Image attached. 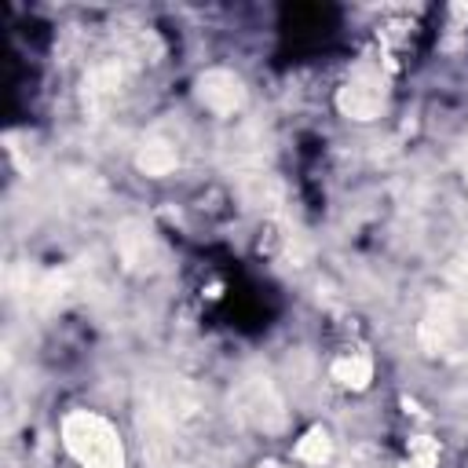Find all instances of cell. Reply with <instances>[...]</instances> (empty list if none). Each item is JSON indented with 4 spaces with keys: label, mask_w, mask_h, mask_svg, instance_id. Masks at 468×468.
<instances>
[{
    "label": "cell",
    "mask_w": 468,
    "mask_h": 468,
    "mask_svg": "<svg viewBox=\"0 0 468 468\" xmlns=\"http://www.w3.org/2000/svg\"><path fill=\"white\" fill-rule=\"evenodd\" d=\"M66 453L80 468H124L121 431L95 410H69L58 424Z\"/></svg>",
    "instance_id": "obj_1"
},
{
    "label": "cell",
    "mask_w": 468,
    "mask_h": 468,
    "mask_svg": "<svg viewBox=\"0 0 468 468\" xmlns=\"http://www.w3.org/2000/svg\"><path fill=\"white\" fill-rule=\"evenodd\" d=\"M336 106L344 117H355V121H373L384 106V80L380 73H369V69H358L336 95Z\"/></svg>",
    "instance_id": "obj_2"
},
{
    "label": "cell",
    "mask_w": 468,
    "mask_h": 468,
    "mask_svg": "<svg viewBox=\"0 0 468 468\" xmlns=\"http://www.w3.org/2000/svg\"><path fill=\"white\" fill-rule=\"evenodd\" d=\"M197 95H201V106L205 110H212V113H234L238 102H241V80L234 73H227V69H208L201 77Z\"/></svg>",
    "instance_id": "obj_3"
},
{
    "label": "cell",
    "mask_w": 468,
    "mask_h": 468,
    "mask_svg": "<svg viewBox=\"0 0 468 468\" xmlns=\"http://www.w3.org/2000/svg\"><path fill=\"white\" fill-rule=\"evenodd\" d=\"M329 377H333L340 388H347V391H366L369 380H373V358H369V355H358V351H347V355L333 358Z\"/></svg>",
    "instance_id": "obj_4"
},
{
    "label": "cell",
    "mask_w": 468,
    "mask_h": 468,
    "mask_svg": "<svg viewBox=\"0 0 468 468\" xmlns=\"http://www.w3.org/2000/svg\"><path fill=\"white\" fill-rule=\"evenodd\" d=\"M292 453H296V461H303V464H325L329 453H333V439H329V431L318 424V428H311V431L292 446Z\"/></svg>",
    "instance_id": "obj_5"
},
{
    "label": "cell",
    "mask_w": 468,
    "mask_h": 468,
    "mask_svg": "<svg viewBox=\"0 0 468 468\" xmlns=\"http://www.w3.org/2000/svg\"><path fill=\"white\" fill-rule=\"evenodd\" d=\"M139 168H143L146 176H165V172L176 168V150H172L168 143H150V146H143V154H139Z\"/></svg>",
    "instance_id": "obj_6"
},
{
    "label": "cell",
    "mask_w": 468,
    "mask_h": 468,
    "mask_svg": "<svg viewBox=\"0 0 468 468\" xmlns=\"http://www.w3.org/2000/svg\"><path fill=\"white\" fill-rule=\"evenodd\" d=\"M435 464H439V442L431 435H417L399 468H435Z\"/></svg>",
    "instance_id": "obj_7"
}]
</instances>
